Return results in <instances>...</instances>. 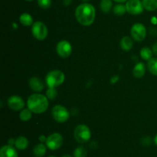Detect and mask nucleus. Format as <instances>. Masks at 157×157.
I'll use <instances>...</instances> for the list:
<instances>
[{
	"label": "nucleus",
	"instance_id": "a211bd4d",
	"mask_svg": "<svg viewBox=\"0 0 157 157\" xmlns=\"http://www.w3.org/2000/svg\"><path fill=\"white\" fill-rule=\"evenodd\" d=\"M19 21L22 26H30L33 25V18L32 16L29 13H22L19 17Z\"/></svg>",
	"mask_w": 157,
	"mask_h": 157
},
{
	"label": "nucleus",
	"instance_id": "f03ea898",
	"mask_svg": "<svg viewBox=\"0 0 157 157\" xmlns=\"http://www.w3.org/2000/svg\"><path fill=\"white\" fill-rule=\"evenodd\" d=\"M27 106L28 108L34 113H43L48 108V99L41 93L32 94L28 98Z\"/></svg>",
	"mask_w": 157,
	"mask_h": 157
},
{
	"label": "nucleus",
	"instance_id": "2eb2a0df",
	"mask_svg": "<svg viewBox=\"0 0 157 157\" xmlns=\"http://www.w3.org/2000/svg\"><path fill=\"white\" fill-rule=\"evenodd\" d=\"M15 146L19 150H24L29 146V140L25 136H18L15 139Z\"/></svg>",
	"mask_w": 157,
	"mask_h": 157
},
{
	"label": "nucleus",
	"instance_id": "bb28decb",
	"mask_svg": "<svg viewBox=\"0 0 157 157\" xmlns=\"http://www.w3.org/2000/svg\"><path fill=\"white\" fill-rule=\"evenodd\" d=\"M38 4L41 9H48L52 5V0H38Z\"/></svg>",
	"mask_w": 157,
	"mask_h": 157
},
{
	"label": "nucleus",
	"instance_id": "412c9836",
	"mask_svg": "<svg viewBox=\"0 0 157 157\" xmlns=\"http://www.w3.org/2000/svg\"><path fill=\"white\" fill-rule=\"evenodd\" d=\"M147 69L150 73L157 75V58H152L147 62Z\"/></svg>",
	"mask_w": 157,
	"mask_h": 157
},
{
	"label": "nucleus",
	"instance_id": "cd10ccee",
	"mask_svg": "<svg viewBox=\"0 0 157 157\" xmlns=\"http://www.w3.org/2000/svg\"><path fill=\"white\" fill-rule=\"evenodd\" d=\"M142 143L143 144H144L145 146H147V145L148 146V145H150V143H151V139H150L149 136L145 137V138H144L142 139Z\"/></svg>",
	"mask_w": 157,
	"mask_h": 157
},
{
	"label": "nucleus",
	"instance_id": "4468645a",
	"mask_svg": "<svg viewBox=\"0 0 157 157\" xmlns=\"http://www.w3.org/2000/svg\"><path fill=\"white\" fill-rule=\"evenodd\" d=\"M146 66L143 62H138L133 69V75L136 78H142L146 72Z\"/></svg>",
	"mask_w": 157,
	"mask_h": 157
},
{
	"label": "nucleus",
	"instance_id": "7ed1b4c3",
	"mask_svg": "<svg viewBox=\"0 0 157 157\" xmlns=\"http://www.w3.org/2000/svg\"><path fill=\"white\" fill-rule=\"evenodd\" d=\"M65 75L61 70H52L47 74L45 83L48 88H57L61 86L64 81Z\"/></svg>",
	"mask_w": 157,
	"mask_h": 157
},
{
	"label": "nucleus",
	"instance_id": "4c0bfd02",
	"mask_svg": "<svg viewBox=\"0 0 157 157\" xmlns=\"http://www.w3.org/2000/svg\"><path fill=\"white\" fill-rule=\"evenodd\" d=\"M25 1H32V0H25Z\"/></svg>",
	"mask_w": 157,
	"mask_h": 157
},
{
	"label": "nucleus",
	"instance_id": "5701e85b",
	"mask_svg": "<svg viewBox=\"0 0 157 157\" xmlns=\"http://www.w3.org/2000/svg\"><path fill=\"white\" fill-rule=\"evenodd\" d=\"M113 13L116 15H118V16H121V15H124L127 12V8H126V6L123 4H117L113 7Z\"/></svg>",
	"mask_w": 157,
	"mask_h": 157
},
{
	"label": "nucleus",
	"instance_id": "f3484780",
	"mask_svg": "<svg viewBox=\"0 0 157 157\" xmlns=\"http://www.w3.org/2000/svg\"><path fill=\"white\" fill-rule=\"evenodd\" d=\"M47 146L43 143H39L36 145L33 149V154L35 157H43L46 153Z\"/></svg>",
	"mask_w": 157,
	"mask_h": 157
},
{
	"label": "nucleus",
	"instance_id": "f8f14e48",
	"mask_svg": "<svg viewBox=\"0 0 157 157\" xmlns=\"http://www.w3.org/2000/svg\"><path fill=\"white\" fill-rule=\"evenodd\" d=\"M17 150L10 145L3 146L0 149V157H18Z\"/></svg>",
	"mask_w": 157,
	"mask_h": 157
},
{
	"label": "nucleus",
	"instance_id": "ddd939ff",
	"mask_svg": "<svg viewBox=\"0 0 157 157\" xmlns=\"http://www.w3.org/2000/svg\"><path fill=\"white\" fill-rule=\"evenodd\" d=\"M29 86L31 89L36 92H40L44 89V83L41 78L38 77H32L29 81Z\"/></svg>",
	"mask_w": 157,
	"mask_h": 157
},
{
	"label": "nucleus",
	"instance_id": "2f4dec72",
	"mask_svg": "<svg viewBox=\"0 0 157 157\" xmlns=\"http://www.w3.org/2000/svg\"><path fill=\"white\" fill-rule=\"evenodd\" d=\"M63 2L65 6H68L71 2V0H63Z\"/></svg>",
	"mask_w": 157,
	"mask_h": 157
},
{
	"label": "nucleus",
	"instance_id": "6e6552de",
	"mask_svg": "<svg viewBox=\"0 0 157 157\" xmlns=\"http://www.w3.org/2000/svg\"><path fill=\"white\" fill-rule=\"evenodd\" d=\"M131 36L135 41L141 42L146 38L147 35V29L146 27L141 23H136L132 26L130 29Z\"/></svg>",
	"mask_w": 157,
	"mask_h": 157
},
{
	"label": "nucleus",
	"instance_id": "20e7f679",
	"mask_svg": "<svg viewBox=\"0 0 157 157\" xmlns=\"http://www.w3.org/2000/svg\"><path fill=\"white\" fill-rule=\"evenodd\" d=\"M74 136L79 143H85L90 139L91 132L90 128L84 124L78 125L74 131Z\"/></svg>",
	"mask_w": 157,
	"mask_h": 157
},
{
	"label": "nucleus",
	"instance_id": "f257e3e1",
	"mask_svg": "<svg viewBox=\"0 0 157 157\" xmlns=\"http://www.w3.org/2000/svg\"><path fill=\"white\" fill-rule=\"evenodd\" d=\"M96 11L94 7L89 3H83L78 6L75 10V17L78 22L84 26L93 24L95 19Z\"/></svg>",
	"mask_w": 157,
	"mask_h": 157
},
{
	"label": "nucleus",
	"instance_id": "423d86ee",
	"mask_svg": "<svg viewBox=\"0 0 157 157\" xmlns=\"http://www.w3.org/2000/svg\"><path fill=\"white\" fill-rule=\"evenodd\" d=\"M48 28L42 22L37 21L32 26V33L38 40H44L48 35Z\"/></svg>",
	"mask_w": 157,
	"mask_h": 157
},
{
	"label": "nucleus",
	"instance_id": "b1692460",
	"mask_svg": "<svg viewBox=\"0 0 157 157\" xmlns=\"http://www.w3.org/2000/svg\"><path fill=\"white\" fill-rule=\"evenodd\" d=\"M112 5H113L112 0H101L100 6H101V9L102 12L107 13L111 9Z\"/></svg>",
	"mask_w": 157,
	"mask_h": 157
},
{
	"label": "nucleus",
	"instance_id": "c85d7f7f",
	"mask_svg": "<svg viewBox=\"0 0 157 157\" xmlns=\"http://www.w3.org/2000/svg\"><path fill=\"white\" fill-rule=\"evenodd\" d=\"M152 50H153V54L156 55L157 56V42H156L154 45H153V47H152Z\"/></svg>",
	"mask_w": 157,
	"mask_h": 157
},
{
	"label": "nucleus",
	"instance_id": "f704fd0d",
	"mask_svg": "<svg viewBox=\"0 0 157 157\" xmlns=\"http://www.w3.org/2000/svg\"><path fill=\"white\" fill-rule=\"evenodd\" d=\"M62 157H72V156L71 155H69V154H65V155H62Z\"/></svg>",
	"mask_w": 157,
	"mask_h": 157
},
{
	"label": "nucleus",
	"instance_id": "7c9ffc66",
	"mask_svg": "<svg viewBox=\"0 0 157 157\" xmlns=\"http://www.w3.org/2000/svg\"><path fill=\"white\" fill-rule=\"evenodd\" d=\"M15 139H10L9 140V145L13 146V145H15Z\"/></svg>",
	"mask_w": 157,
	"mask_h": 157
},
{
	"label": "nucleus",
	"instance_id": "39448f33",
	"mask_svg": "<svg viewBox=\"0 0 157 157\" xmlns=\"http://www.w3.org/2000/svg\"><path fill=\"white\" fill-rule=\"evenodd\" d=\"M52 115L54 119L60 123H64L68 120L70 117L69 111L64 106L57 105L54 106L52 111Z\"/></svg>",
	"mask_w": 157,
	"mask_h": 157
},
{
	"label": "nucleus",
	"instance_id": "6ab92c4d",
	"mask_svg": "<svg viewBox=\"0 0 157 157\" xmlns=\"http://www.w3.org/2000/svg\"><path fill=\"white\" fill-rule=\"evenodd\" d=\"M144 9L147 11H155L157 9V0H143Z\"/></svg>",
	"mask_w": 157,
	"mask_h": 157
},
{
	"label": "nucleus",
	"instance_id": "393cba45",
	"mask_svg": "<svg viewBox=\"0 0 157 157\" xmlns=\"http://www.w3.org/2000/svg\"><path fill=\"white\" fill-rule=\"evenodd\" d=\"M87 150L83 146H78L74 151V157H86Z\"/></svg>",
	"mask_w": 157,
	"mask_h": 157
},
{
	"label": "nucleus",
	"instance_id": "0eeeda50",
	"mask_svg": "<svg viewBox=\"0 0 157 157\" xmlns=\"http://www.w3.org/2000/svg\"><path fill=\"white\" fill-rule=\"evenodd\" d=\"M46 146L51 150H57L63 144V137L58 132H54L47 137Z\"/></svg>",
	"mask_w": 157,
	"mask_h": 157
},
{
	"label": "nucleus",
	"instance_id": "9d476101",
	"mask_svg": "<svg viewBox=\"0 0 157 157\" xmlns=\"http://www.w3.org/2000/svg\"><path fill=\"white\" fill-rule=\"evenodd\" d=\"M56 52L61 58H67L72 52V46L67 40H61L58 42L56 46Z\"/></svg>",
	"mask_w": 157,
	"mask_h": 157
},
{
	"label": "nucleus",
	"instance_id": "c9c22d12",
	"mask_svg": "<svg viewBox=\"0 0 157 157\" xmlns=\"http://www.w3.org/2000/svg\"><path fill=\"white\" fill-rule=\"evenodd\" d=\"M48 157H55V156H54V155H51V156H48Z\"/></svg>",
	"mask_w": 157,
	"mask_h": 157
},
{
	"label": "nucleus",
	"instance_id": "473e14b6",
	"mask_svg": "<svg viewBox=\"0 0 157 157\" xmlns=\"http://www.w3.org/2000/svg\"><path fill=\"white\" fill-rule=\"evenodd\" d=\"M113 1H115L117 2H119V3H123L124 2H127L128 0H113Z\"/></svg>",
	"mask_w": 157,
	"mask_h": 157
},
{
	"label": "nucleus",
	"instance_id": "9b49d317",
	"mask_svg": "<svg viewBox=\"0 0 157 157\" xmlns=\"http://www.w3.org/2000/svg\"><path fill=\"white\" fill-rule=\"evenodd\" d=\"M9 107L15 111L22 110L25 107V102L19 95H11L7 100Z\"/></svg>",
	"mask_w": 157,
	"mask_h": 157
},
{
	"label": "nucleus",
	"instance_id": "c756f323",
	"mask_svg": "<svg viewBox=\"0 0 157 157\" xmlns=\"http://www.w3.org/2000/svg\"><path fill=\"white\" fill-rule=\"evenodd\" d=\"M46 140H47V137H45L44 135H41V136L39 137V141L41 142V143L46 142Z\"/></svg>",
	"mask_w": 157,
	"mask_h": 157
},
{
	"label": "nucleus",
	"instance_id": "a878e982",
	"mask_svg": "<svg viewBox=\"0 0 157 157\" xmlns=\"http://www.w3.org/2000/svg\"><path fill=\"white\" fill-rule=\"evenodd\" d=\"M57 95H58V92L56 90V88H48L46 91V96L48 99H55Z\"/></svg>",
	"mask_w": 157,
	"mask_h": 157
},
{
	"label": "nucleus",
	"instance_id": "dca6fc26",
	"mask_svg": "<svg viewBox=\"0 0 157 157\" xmlns=\"http://www.w3.org/2000/svg\"><path fill=\"white\" fill-rule=\"evenodd\" d=\"M133 42L130 36H124L121 41V47L124 51H130L133 48Z\"/></svg>",
	"mask_w": 157,
	"mask_h": 157
},
{
	"label": "nucleus",
	"instance_id": "e433bc0d",
	"mask_svg": "<svg viewBox=\"0 0 157 157\" xmlns=\"http://www.w3.org/2000/svg\"><path fill=\"white\" fill-rule=\"evenodd\" d=\"M83 1H84V2H87V1H88V0H83Z\"/></svg>",
	"mask_w": 157,
	"mask_h": 157
},
{
	"label": "nucleus",
	"instance_id": "1a4fd4ad",
	"mask_svg": "<svg viewBox=\"0 0 157 157\" xmlns=\"http://www.w3.org/2000/svg\"><path fill=\"white\" fill-rule=\"evenodd\" d=\"M125 6L130 15H140L144 12V5L140 0H128Z\"/></svg>",
	"mask_w": 157,
	"mask_h": 157
},
{
	"label": "nucleus",
	"instance_id": "72a5a7b5",
	"mask_svg": "<svg viewBox=\"0 0 157 157\" xmlns=\"http://www.w3.org/2000/svg\"><path fill=\"white\" fill-rule=\"evenodd\" d=\"M153 140H154V143H155V144H156V146H157V134H156V135H155V137H154V139H153Z\"/></svg>",
	"mask_w": 157,
	"mask_h": 157
},
{
	"label": "nucleus",
	"instance_id": "aec40b11",
	"mask_svg": "<svg viewBox=\"0 0 157 157\" xmlns=\"http://www.w3.org/2000/svg\"><path fill=\"white\" fill-rule=\"evenodd\" d=\"M140 56L143 59L146 60V61H149L153 58V52L151 49L149 47H144L140 50Z\"/></svg>",
	"mask_w": 157,
	"mask_h": 157
},
{
	"label": "nucleus",
	"instance_id": "4be33fe9",
	"mask_svg": "<svg viewBox=\"0 0 157 157\" xmlns=\"http://www.w3.org/2000/svg\"><path fill=\"white\" fill-rule=\"evenodd\" d=\"M32 116V112L30 109L28 108V109H23L22 110H21L19 114V118L21 121L23 122H27L29 119H31Z\"/></svg>",
	"mask_w": 157,
	"mask_h": 157
}]
</instances>
